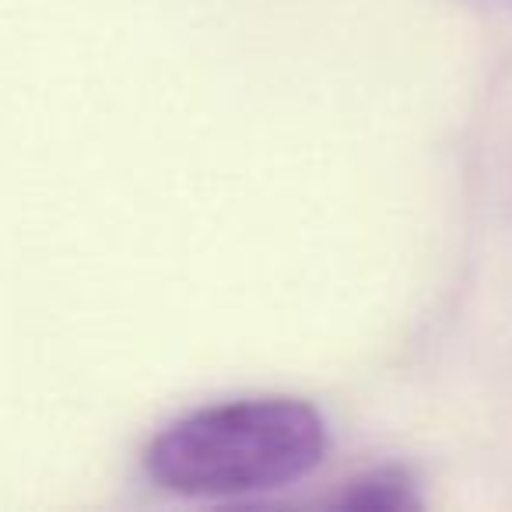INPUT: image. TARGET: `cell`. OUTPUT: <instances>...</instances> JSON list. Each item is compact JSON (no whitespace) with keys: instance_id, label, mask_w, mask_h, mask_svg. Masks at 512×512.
Here are the masks:
<instances>
[{"instance_id":"obj_1","label":"cell","mask_w":512,"mask_h":512,"mask_svg":"<svg viewBox=\"0 0 512 512\" xmlns=\"http://www.w3.org/2000/svg\"><path fill=\"white\" fill-rule=\"evenodd\" d=\"M330 453L320 407L264 393L207 404L151 439L144 470L183 498H246L306 481Z\"/></svg>"},{"instance_id":"obj_2","label":"cell","mask_w":512,"mask_h":512,"mask_svg":"<svg viewBox=\"0 0 512 512\" xmlns=\"http://www.w3.org/2000/svg\"><path fill=\"white\" fill-rule=\"evenodd\" d=\"M337 509H358V512H404L421 509L418 481L404 467H372L365 474L351 477L334 498Z\"/></svg>"}]
</instances>
